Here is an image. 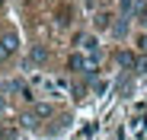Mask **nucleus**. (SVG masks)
<instances>
[{
	"instance_id": "6e6552de",
	"label": "nucleus",
	"mask_w": 147,
	"mask_h": 140,
	"mask_svg": "<svg viewBox=\"0 0 147 140\" xmlns=\"http://www.w3.org/2000/svg\"><path fill=\"white\" fill-rule=\"evenodd\" d=\"M118 7H121V13H131L134 10V0H118Z\"/></svg>"
},
{
	"instance_id": "f03ea898",
	"label": "nucleus",
	"mask_w": 147,
	"mask_h": 140,
	"mask_svg": "<svg viewBox=\"0 0 147 140\" xmlns=\"http://www.w3.org/2000/svg\"><path fill=\"white\" fill-rule=\"evenodd\" d=\"M77 45H80V54H86V61H99V38H93V35H80L77 38Z\"/></svg>"
},
{
	"instance_id": "9b49d317",
	"label": "nucleus",
	"mask_w": 147,
	"mask_h": 140,
	"mask_svg": "<svg viewBox=\"0 0 147 140\" xmlns=\"http://www.w3.org/2000/svg\"><path fill=\"white\" fill-rule=\"evenodd\" d=\"M0 111H7V99H3V92H0Z\"/></svg>"
},
{
	"instance_id": "1a4fd4ad",
	"label": "nucleus",
	"mask_w": 147,
	"mask_h": 140,
	"mask_svg": "<svg viewBox=\"0 0 147 140\" xmlns=\"http://www.w3.org/2000/svg\"><path fill=\"white\" fill-rule=\"evenodd\" d=\"M138 48H141V51H147V32H144V35L138 38Z\"/></svg>"
},
{
	"instance_id": "0eeeda50",
	"label": "nucleus",
	"mask_w": 147,
	"mask_h": 140,
	"mask_svg": "<svg viewBox=\"0 0 147 140\" xmlns=\"http://www.w3.org/2000/svg\"><path fill=\"white\" fill-rule=\"evenodd\" d=\"M35 115H38V118H48V115H51V105L38 102V105H35Z\"/></svg>"
},
{
	"instance_id": "39448f33",
	"label": "nucleus",
	"mask_w": 147,
	"mask_h": 140,
	"mask_svg": "<svg viewBox=\"0 0 147 140\" xmlns=\"http://www.w3.org/2000/svg\"><path fill=\"white\" fill-rule=\"evenodd\" d=\"M93 26H96V29H109V26H112V16H109V13H96V16H93Z\"/></svg>"
},
{
	"instance_id": "423d86ee",
	"label": "nucleus",
	"mask_w": 147,
	"mask_h": 140,
	"mask_svg": "<svg viewBox=\"0 0 147 140\" xmlns=\"http://www.w3.org/2000/svg\"><path fill=\"white\" fill-rule=\"evenodd\" d=\"M118 64H121V67H128V70H131V67L138 64V57H134L131 51H118Z\"/></svg>"
},
{
	"instance_id": "20e7f679",
	"label": "nucleus",
	"mask_w": 147,
	"mask_h": 140,
	"mask_svg": "<svg viewBox=\"0 0 147 140\" xmlns=\"http://www.w3.org/2000/svg\"><path fill=\"white\" fill-rule=\"evenodd\" d=\"M48 57V51H45V45H32V51H29V61L32 64H42Z\"/></svg>"
},
{
	"instance_id": "9d476101",
	"label": "nucleus",
	"mask_w": 147,
	"mask_h": 140,
	"mask_svg": "<svg viewBox=\"0 0 147 140\" xmlns=\"http://www.w3.org/2000/svg\"><path fill=\"white\" fill-rule=\"evenodd\" d=\"M141 26L147 29V7H141Z\"/></svg>"
},
{
	"instance_id": "f257e3e1",
	"label": "nucleus",
	"mask_w": 147,
	"mask_h": 140,
	"mask_svg": "<svg viewBox=\"0 0 147 140\" xmlns=\"http://www.w3.org/2000/svg\"><path fill=\"white\" fill-rule=\"evenodd\" d=\"M16 51H19V35L16 32H3V35H0V64L10 61Z\"/></svg>"
},
{
	"instance_id": "7ed1b4c3",
	"label": "nucleus",
	"mask_w": 147,
	"mask_h": 140,
	"mask_svg": "<svg viewBox=\"0 0 147 140\" xmlns=\"http://www.w3.org/2000/svg\"><path fill=\"white\" fill-rule=\"evenodd\" d=\"M86 67H90L86 54H80V51H70V54H67V70H74V73H80V70H86Z\"/></svg>"
}]
</instances>
